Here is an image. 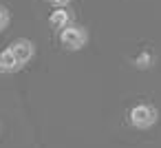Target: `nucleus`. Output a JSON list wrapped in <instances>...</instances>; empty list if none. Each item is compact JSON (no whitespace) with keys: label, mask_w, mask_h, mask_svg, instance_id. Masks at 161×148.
Instances as JSON below:
<instances>
[{"label":"nucleus","mask_w":161,"mask_h":148,"mask_svg":"<svg viewBox=\"0 0 161 148\" xmlns=\"http://www.w3.org/2000/svg\"><path fill=\"white\" fill-rule=\"evenodd\" d=\"M157 119H159V111H157L152 104H146V102L135 104V106L128 111V122H130V126L137 128V130H148V128H152V126L157 124Z\"/></svg>","instance_id":"f257e3e1"},{"label":"nucleus","mask_w":161,"mask_h":148,"mask_svg":"<svg viewBox=\"0 0 161 148\" xmlns=\"http://www.w3.org/2000/svg\"><path fill=\"white\" fill-rule=\"evenodd\" d=\"M88 42V31L80 25H69L64 29H60V44L69 51H80L84 49V44Z\"/></svg>","instance_id":"f03ea898"},{"label":"nucleus","mask_w":161,"mask_h":148,"mask_svg":"<svg viewBox=\"0 0 161 148\" xmlns=\"http://www.w3.org/2000/svg\"><path fill=\"white\" fill-rule=\"evenodd\" d=\"M9 49L14 51V55L18 58V62H20L22 66H25L27 62H31V58L36 55V44H33L31 40H27V38H18V40H14Z\"/></svg>","instance_id":"7ed1b4c3"},{"label":"nucleus","mask_w":161,"mask_h":148,"mask_svg":"<svg viewBox=\"0 0 161 148\" xmlns=\"http://www.w3.org/2000/svg\"><path fill=\"white\" fill-rule=\"evenodd\" d=\"M18 69H22V64L18 62V58L14 55L11 49H5L0 53V73H14Z\"/></svg>","instance_id":"20e7f679"},{"label":"nucleus","mask_w":161,"mask_h":148,"mask_svg":"<svg viewBox=\"0 0 161 148\" xmlns=\"http://www.w3.org/2000/svg\"><path fill=\"white\" fill-rule=\"evenodd\" d=\"M49 25H51L53 29H64V27L71 25V14H69L64 7H58V9L49 16Z\"/></svg>","instance_id":"39448f33"},{"label":"nucleus","mask_w":161,"mask_h":148,"mask_svg":"<svg viewBox=\"0 0 161 148\" xmlns=\"http://www.w3.org/2000/svg\"><path fill=\"white\" fill-rule=\"evenodd\" d=\"M152 64H154V53H152V51H148V49H143V51L135 58V66H137V69H141V71L150 69Z\"/></svg>","instance_id":"423d86ee"},{"label":"nucleus","mask_w":161,"mask_h":148,"mask_svg":"<svg viewBox=\"0 0 161 148\" xmlns=\"http://www.w3.org/2000/svg\"><path fill=\"white\" fill-rule=\"evenodd\" d=\"M9 25V11L5 7H0V31H5Z\"/></svg>","instance_id":"0eeeda50"},{"label":"nucleus","mask_w":161,"mask_h":148,"mask_svg":"<svg viewBox=\"0 0 161 148\" xmlns=\"http://www.w3.org/2000/svg\"><path fill=\"white\" fill-rule=\"evenodd\" d=\"M51 3H53L55 7H66V5L71 3V0H51Z\"/></svg>","instance_id":"6e6552de"}]
</instances>
